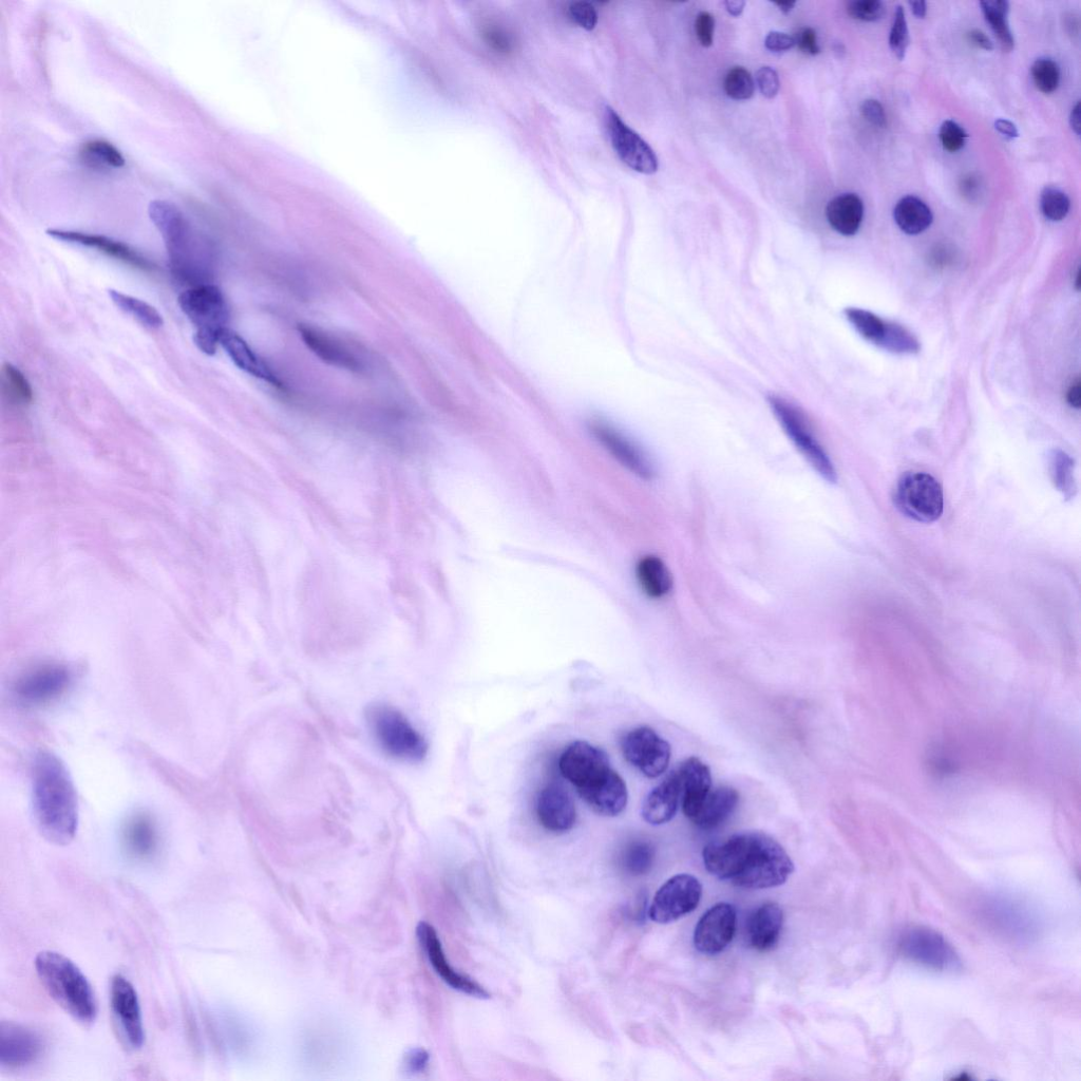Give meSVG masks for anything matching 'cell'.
<instances>
[{"mask_svg": "<svg viewBox=\"0 0 1081 1081\" xmlns=\"http://www.w3.org/2000/svg\"><path fill=\"white\" fill-rule=\"evenodd\" d=\"M703 858L712 876L745 889L781 886L794 871L784 847L761 831L736 833L711 843Z\"/></svg>", "mask_w": 1081, "mask_h": 1081, "instance_id": "obj_1", "label": "cell"}, {"mask_svg": "<svg viewBox=\"0 0 1081 1081\" xmlns=\"http://www.w3.org/2000/svg\"><path fill=\"white\" fill-rule=\"evenodd\" d=\"M32 803L37 827L55 845H67L79 825L77 792L61 758L42 751L32 769Z\"/></svg>", "mask_w": 1081, "mask_h": 1081, "instance_id": "obj_2", "label": "cell"}, {"mask_svg": "<svg viewBox=\"0 0 1081 1081\" xmlns=\"http://www.w3.org/2000/svg\"><path fill=\"white\" fill-rule=\"evenodd\" d=\"M148 213L165 242L175 274L191 282L206 280L210 274V249L179 208L157 200L150 203Z\"/></svg>", "mask_w": 1081, "mask_h": 1081, "instance_id": "obj_3", "label": "cell"}, {"mask_svg": "<svg viewBox=\"0 0 1081 1081\" xmlns=\"http://www.w3.org/2000/svg\"><path fill=\"white\" fill-rule=\"evenodd\" d=\"M35 971L48 995L67 1014L84 1024L98 1016V1001L87 977L63 954L44 951L36 956Z\"/></svg>", "mask_w": 1081, "mask_h": 1081, "instance_id": "obj_4", "label": "cell"}, {"mask_svg": "<svg viewBox=\"0 0 1081 1081\" xmlns=\"http://www.w3.org/2000/svg\"><path fill=\"white\" fill-rule=\"evenodd\" d=\"M367 723L379 749L392 760L420 763L428 753L425 737L404 713L386 704H375L367 711Z\"/></svg>", "mask_w": 1081, "mask_h": 1081, "instance_id": "obj_5", "label": "cell"}, {"mask_svg": "<svg viewBox=\"0 0 1081 1081\" xmlns=\"http://www.w3.org/2000/svg\"><path fill=\"white\" fill-rule=\"evenodd\" d=\"M981 921L997 935L1028 943L1039 936L1040 919L1030 903L1007 894L988 896L980 902Z\"/></svg>", "mask_w": 1081, "mask_h": 1081, "instance_id": "obj_6", "label": "cell"}, {"mask_svg": "<svg viewBox=\"0 0 1081 1081\" xmlns=\"http://www.w3.org/2000/svg\"><path fill=\"white\" fill-rule=\"evenodd\" d=\"M768 402L788 438L810 466L829 484L838 482V473L828 453L820 443L806 413L786 398L770 395Z\"/></svg>", "mask_w": 1081, "mask_h": 1081, "instance_id": "obj_7", "label": "cell"}, {"mask_svg": "<svg viewBox=\"0 0 1081 1081\" xmlns=\"http://www.w3.org/2000/svg\"><path fill=\"white\" fill-rule=\"evenodd\" d=\"M899 953L907 960L937 972L960 970L961 960L953 945L934 929L915 926L900 936Z\"/></svg>", "mask_w": 1081, "mask_h": 1081, "instance_id": "obj_8", "label": "cell"}, {"mask_svg": "<svg viewBox=\"0 0 1081 1081\" xmlns=\"http://www.w3.org/2000/svg\"><path fill=\"white\" fill-rule=\"evenodd\" d=\"M896 504L903 515L922 523H933L943 514V490L938 481L924 472H907L896 489Z\"/></svg>", "mask_w": 1081, "mask_h": 1081, "instance_id": "obj_9", "label": "cell"}, {"mask_svg": "<svg viewBox=\"0 0 1081 1081\" xmlns=\"http://www.w3.org/2000/svg\"><path fill=\"white\" fill-rule=\"evenodd\" d=\"M182 312L196 327L198 333L212 334L220 338L227 329L229 307L221 290L206 283L186 290L178 298Z\"/></svg>", "mask_w": 1081, "mask_h": 1081, "instance_id": "obj_10", "label": "cell"}, {"mask_svg": "<svg viewBox=\"0 0 1081 1081\" xmlns=\"http://www.w3.org/2000/svg\"><path fill=\"white\" fill-rule=\"evenodd\" d=\"M621 750L625 761L650 779H657L669 768L670 744L649 727H639L622 738Z\"/></svg>", "mask_w": 1081, "mask_h": 1081, "instance_id": "obj_11", "label": "cell"}, {"mask_svg": "<svg viewBox=\"0 0 1081 1081\" xmlns=\"http://www.w3.org/2000/svg\"><path fill=\"white\" fill-rule=\"evenodd\" d=\"M701 896L703 885L692 875H677L663 884L657 891L650 907V918L659 924H668L694 912Z\"/></svg>", "mask_w": 1081, "mask_h": 1081, "instance_id": "obj_12", "label": "cell"}, {"mask_svg": "<svg viewBox=\"0 0 1081 1081\" xmlns=\"http://www.w3.org/2000/svg\"><path fill=\"white\" fill-rule=\"evenodd\" d=\"M589 429L596 441L623 467L640 479H655L657 470L650 455L627 434L600 419L591 420Z\"/></svg>", "mask_w": 1081, "mask_h": 1081, "instance_id": "obj_13", "label": "cell"}, {"mask_svg": "<svg viewBox=\"0 0 1081 1081\" xmlns=\"http://www.w3.org/2000/svg\"><path fill=\"white\" fill-rule=\"evenodd\" d=\"M110 1008L126 1045L132 1050L141 1049L145 1030L139 996L135 986L119 974L111 979Z\"/></svg>", "mask_w": 1081, "mask_h": 1081, "instance_id": "obj_14", "label": "cell"}, {"mask_svg": "<svg viewBox=\"0 0 1081 1081\" xmlns=\"http://www.w3.org/2000/svg\"><path fill=\"white\" fill-rule=\"evenodd\" d=\"M605 124L616 154L625 165L643 175L657 173L659 163L654 150L610 107L605 110Z\"/></svg>", "mask_w": 1081, "mask_h": 1081, "instance_id": "obj_15", "label": "cell"}, {"mask_svg": "<svg viewBox=\"0 0 1081 1081\" xmlns=\"http://www.w3.org/2000/svg\"><path fill=\"white\" fill-rule=\"evenodd\" d=\"M559 769L578 791L596 783L613 768L608 754L602 749L584 741H577L562 753Z\"/></svg>", "mask_w": 1081, "mask_h": 1081, "instance_id": "obj_16", "label": "cell"}, {"mask_svg": "<svg viewBox=\"0 0 1081 1081\" xmlns=\"http://www.w3.org/2000/svg\"><path fill=\"white\" fill-rule=\"evenodd\" d=\"M44 1050L42 1037L13 1021L0 1023V1066L15 1070L34 1064Z\"/></svg>", "mask_w": 1081, "mask_h": 1081, "instance_id": "obj_17", "label": "cell"}, {"mask_svg": "<svg viewBox=\"0 0 1081 1081\" xmlns=\"http://www.w3.org/2000/svg\"><path fill=\"white\" fill-rule=\"evenodd\" d=\"M736 919V910L729 903H718L711 907L696 925V950L709 956L724 952L734 938Z\"/></svg>", "mask_w": 1081, "mask_h": 1081, "instance_id": "obj_18", "label": "cell"}, {"mask_svg": "<svg viewBox=\"0 0 1081 1081\" xmlns=\"http://www.w3.org/2000/svg\"><path fill=\"white\" fill-rule=\"evenodd\" d=\"M72 673L63 666L37 669L17 682L15 692L22 703L41 706L62 696L70 687Z\"/></svg>", "mask_w": 1081, "mask_h": 1081, "instance_id": "obj_19", "label": "cell"}, {"mask_svg": "<svg viewBox=\"0 0 1081 1081\" xmlns=\"http://www.w3.org/2000/svg\"><path fill=\"white\" fill-rule=\"evenodd\" d=\"M417 937H419L433 970L443 979V981L451 986L453 990L480 999H488L490 997L483 986L453 969L445 956L438 933L435 932V929L430 924L422 922L419 927H417Z\"/></svg>", "mask_w": 1081, "mask_h": 1081, "instance_id": "obj_20", "label": "cell"}, {"mask_svg": "<svg viewBox=\"0 0 1081 1081\" xmlns=\"http://www.w3.org/2000/svg\"><path fill=\"white\" fill-rule=\"evenodd\" d=\"M536 811L540 824L554 833L572 830L577 821L572 796L558 784H549L540 791Z\"/></svg>", "mask_w": 1081, "mask_h": 1081, "instance_id": "obj_21", "label": "cell"}, {"mask_svg": "<svg viewBox=\"0 0 1081 1081\" xmlns=\"http://www.w3.org/2000/svg\"><path fill=\"white\" fill-rule=\"evenodd\" d=\"M577 792L581 799L602 817H617L627 808L629 802L627 784L614 769L597 783Z\"/></svg>", "mask_w": 1081, "mask_h": 1081, "instance_id": "obj_22", "label": "cell"}, {"mask_svg": "<svg viewBox=\"0 0 1081 1081\" xmlns=\"http://www.w3.org/2000/svg\"><path fill=\"white\" fill-rule=\"evenodd\" d=\"M681 786V808L692 821L713 788L710 768L697 757H690L676 769Z\"/></svg>", "mask_w": 1081, "mask_h": 1081, "instance_id": "obj_23", "label": "cell"}, {"mask_svg": "<svg viewBox=\"0 0 1081 1081\" xmlns=\"http://www.w3.org/2000/svg\"><path fill=\"white\" fill-rule=\"evenodd\" d=\"M47 234L56 240L80 244L87 246V248L96 249L109 257L131 265L132 268L145 272L155 270V265L153 263L134 249H131L130 246L120 241L100 235L62 230H48Z\"/></svg>", "mask_w": 1081, "mask_h": 1081, "instance_id": "obj_24", "label": "cell"}, {"mask_svg": "<svg viewBox=\"0 0 1081 1081\" xmlns=\"http://www.w3.org/2000/svg\"><path fill=\"white\" fill-rule=\"evenodd\" d=\"M680 804L681 786L674 770L648 794L642 804V818L651 825L667 824L674 819Z\"/></svg>", "mask_w": 1081, "mask_h": 1081, "instance_id": "obj_25", "label": "cell"}, {"mask_svg": "<svg viewBox=\"0 0 1081 1081\" xmlns=\"http://www.w3.org/2000/svg\"><path fill=\"white\" fill-rule=\"evenodd\" d=\"M299 333L306 346L325 363L355 372L365 369L352 350L326 333L308 326H300Z\"/></svg>", "mask_w": 1081, "mask_h": 1081, "instance_id": "obj_26", "label": "cell"}, {"mask_svg": "<svg viewBox=\"0 0 1081 1081\" xmlns=\"http://www.w3.org/2000/svg\"><path fill=\"white\" fill-rule=\"evenodd\" d=\"M784 924L782 908L766 903L751 915L747 925L749 945L758 952H768L779 942Z\"/></svg>", "mask_w": 1081, "mask_h": 1081, "instance_id": "obj_27", "label": "cell"}, {"mask_svg": "<svg viewBox=\"0 0 1081 1081\" xmlns=\"http://www.w3.org/2000/svg\"><path fill=\"white\" fill-rule=\"evenodd\" d=\"M220 345L240 370L261 379V381L273 387L282 388L278 376L237 333L229 328L225 329L220 335Z\"/></svg>", "mask_w": 1081, "mask_h": 1081, "instance_id": "obj_28", "label": "cell"}, {"mask_svg": "<svg viewBox=\"0 0 1081 1081\" xmlns=\"http://www.w3.org/2000/svg\"><path fill=\"white\" fill-rule=\"evenodd\" d=\"M738 802L739 793L735 789L728 786L712 788L691 822L701 829H714L731 817Z\"/></svg>", "mask_w": 1081, "mask_h": 1081, "instance_id": "obj_29", "label": "cell"}, {"mask_svg": "<svg viewBox=\"0 0 1081 1081\" xmlns=\"http://www.w3.org/2000/svg\"><path fill=\"white\" fill-rule=\"evenodd\" d=\"M124 844L132 858L141 861L153 858L159 846L158 831L153 819L144 813L134 815L125 826Z\"/></svg>", "mask_w": 1081, "mask_h": 1081, "instance_id": "obj_30", "label": "cell"}, {"mask_svg": "<svg viewBox=\"0 0 1081 1081\" xmlns=\"http://www.w3.org/2000/svg\"><path fill=\"white\" fill-rule=\"evenodd\" d=\"M832 229L843 236H855L864 218V203L856 194H843L831 200L826 208Z\"/></svg>", "mask_w": 1081, "mask_h": 1081, "instance_id": "obj_31", "label": "cell"}, {"mask_svg": "<svg viewBox=\"0 0 1081 1081\" xmlns=\"http://www.w3.org/2000/svg\"><path fill=\"white\" fill-rule=\"evenodd\" d=\"M636 577L643 593L652 599L666 597L673 589V576L666 563L657 556L640 559Z\"/></svg>", "mask_w": 1081, "mask_h": 1081, "instance_id": "obj_32", "label": "cell"}, {"mask_svg": "<svg viewBox=\"0 0 1081 1081\" xmlns=\"http://www.w3.org/2000/svg\"><path fill=\"white\" fill-rule=\"evenodd\" d=\"M894 218L901 231L907 235L925 232L934 220L931 208L914 196L904 197L897 203Z\"/></svg>", "mask_w": 1081, "mask_h": 1081, "instance_id": "obj_33", "label": "cell"}, {"mask_svg": "<svg viewBox=\"0 0 1081 1081\" xmlns=\"http://www.w3.org/2000/svg\"><path fill=\"white\" fill-rule=\"evenodd\" d=\"M980 6L986 22L990 24L997 37L1001 49L1004 52L1012 51L1015 40L1008 22L1009 3L1004 2V0H995V2H981Z\"/></svg>", "mask_w": 1081, "mask_h": 1081, "instance_id": "obj_34", "label": "cell"}, {"mask_svg": "<svg viewBox=\"0 0 1081 1081\" xmlns=\"http://www.w3.org/2000/svg\"><path fill=\"white\" fill-rule=\"evenodd\" d=\"M80 156L87 166L98 169L121 168L126 163L121 151L115 145L100 139L84 143Z\"/></svg>", "mask_w": 1081, "mask_h": 1081, "instance_id": "obj_35", "label": "cell"}, {"mask_svg": "<svg viewBox=\"0 0 1081 1081\" xmlns=\"http://www.w3.org/2000/svg\"><path fill=\"white\" fill-rule=\"evenodd\" d=\"M108 293L112 302L120 310L137 319L144 327L159 329L163 326V317L156 308L148 305L147 302L116 290H109Z\"/></svg>", "mask_w": 1081, "mask_h": 1081, "instance_id": "obj_36", "label": "cell"}, {"mask_svg": "<svg viewBox=\"0 0 1081 1081\" xmlns=\"http://www.w3.org/2000/svg\"><path fill=\"white\" fill-rule=\"evenodd\" d=\"M844 314L849 324L868 343L881 348L887 333L888 321H884L874 313L858 308H848L844 311Z\"/></svg>", "mask_w": 1081, "mask_h": 1081, "instance_id": "obj_37", "label": "cell"}, {"mask_svg": "<svg viewBox=\"0 0 1081 1081\" xmlns=\"http://www.w3.org/2000/svg\"><path fill=\"white\" fill-rule=\"evenodd\" d=\"M1049 464L1051 478L1055 487L1067 501H1071L1077 492L1074 461L1066 452L1054 450L1050 454Z\"/></svg>", "mask_w": 1081, "mask_h": 1081, "instance_id": "obj_38", "label": "cell"}, {"mask_svg": "<svg viewBox=\"0 0 1081 1081\" xmlns=\"http://www.w3.org/2000/svg\"><path fill=\"white\" fill-rule=\"evenodd\" d=\"M655 861L654 847L644 841H635L624 849L621 863L632 876H643L652 869Z\"/></svg>", "mask_w": 1081, "mask_h": 1081, "instance_id": "obj_39", "label": "cell"}, {"mask_svg": "<svg viewBox=\"0 0 1081 1081\" xmlns=\"http://www.w3.org/2000/svg\"><path fill=\"white\" fill-rule=\"evenodd\" d=\"M882 349L895 354H916L920 351L919 340L906 328L888 322Z\"/></svg>", "mask_w": 1081, "mask_h": 1081, "instance_id": "obj_40", "label": "cell"}, {"mask_svg": "<svg viewBox=\"0 0 1081 1081\" xmlns=\"http://www.w3.org/2000/svg\"><path fill=\"white\" fill-rule=\"evenodd\" d=\"M1040 207L1042 214L1047 219L1057 222L1064 220L1068 216L1071 201L1059 188L1049 186L1043 189L1041 193Z\"/></svg>", "mask_w": 1081, "mask_h": 1081, "instance_id": "obj_41", "label": "cell"}, {"mask_svg": "<svg viewBox=\"0 0 1081 1081\" xmlns=\"http://www.w3.org/2000/svg\"><path fill=\"white\" fill-rule=\"evenodd\" d=\"M724 88L727 96L736 101H747L754 96L755 84L751 73L744 67H734L726 75Z\"/></svg>", "mask_w": 1081, "mask_h": 1081, "instance_id": "obj_42", "label": "cell"}, {"mask_svg": "<svg viewBox=\"0 0 1081 1081\" xmlns=\"http://www.w3.org/2000/svg\"><path fill=\"white\" fill-rule=\"evenodd\" d=\"M4 385L12 398L17 403L31 404L33 402V390L26 376L11 364L3 367Z\"/></svg>", "mask_w": 1081, "mask_h": 1081, "instance_id": "obj_43", "label": "cell"}, {"mask_svg": "<svg viewBox=\"0 0 1081 1081\" xmlns=\"http://www.w3.org/2000/svg\"><path fill=\"white\" fill-rule=\"evenodd\" d=\"M482 37L485 43L499 54L509 55L516 49V39L512 33L495 22H486L482 26Z\"/></svg>", "mask_w": 1081, "mask_h": 1081, "instance_id": "obj_44", "label": "cell"}, {"mask_svg": "<svg viewBox=\"0 0 1081 1081\" xmlns=\"http://www.w3.org/2000/svg\"><path fill=\"white\" fill-rule=\"evenodd\" d=\"M1032 78L1038 90L1047 94L1052 93L1059 86V67L1049 59L1037 60L1032 66Z\"/></svg>", "mask_w": 1081, "mask_h": 1081, "instance_id": "obj_45", "label": "cell"}, {"mask_svg": "<svg viewBox=\"0 0 1081 1081\" xmlns=\"http://www.w3.org/2000/svg\"><path fill=\"white\" fill-rule=\"evenodd\" d=\"M909 42V31L905 11L899 6L895 11L894 23L889 35L890 49L896 55L898 60L903 61L905 59Z\"/></svg>", "mask_w": 1081, "mask_h": 1081, "instance_id": "obj_46", "label": "cell"}, {"mask_svg": "<svg viewBox=\"0 0 1081 1081\" xmlns=\"http://www.w3.org/2000/svg\"><path fill=\"white\" fill-rule=\"evenodd\" d=\"M847 12L855 20L877 22L884 15V6L879 0H855L847 5Z\"/></svg>", "mask_w": 1081, "mask_h": 1081, "instance_id": "obj_47", "label": "cell"}, {"mask_svg": "<svg viewBox=\"0 0 1081 1081\" xmlns=\"http://www.w3.org/2000/svg\"><path fill=\"white\" fill-rule=\"evenodd\" d=\"M941 143L950 153H956L965 145L967 134L965 130L954 121H945L939 134Z\"/></svg>", "mask_w": 1081, "mask_h": 1081, "instance_id": "obj_48", "label": "cell"}, {"mask_svg": "<svg viewBox=\"0 0 1081 1081\" xmlns=\"http://www.w3.org/2000/svg\"><path fill=\"white\" fill-rule=\"evenodd\" d=\"M568 15L579 27L592 31L598 23V13L594 6L586 2H575L568 8Z\"/></svg>", "mask_w": 1081, "mask_h": 1081, "instance_id": "obj_49", "label": "cell"}, {"mask_svg": "<svg viewBox=\"0 0 1081 1081\" xmlns=\"http://www.w3.org/2000/svg\"><path fill=\"white\" fill-rule=\"evenodd\" d=\"M756 84L769 100L777 96L781 86L779 74L771 67H762L756 72Z\"/></svg>", "mask_w": 1081, "mask_h": 1081, "instance_id": "obj_50", "label": "cell"}, {"mask_svg": "<svg viewBox=\"0 0 1081 1081\" xmlns=\"http://www.w3.org/2000/svg\"><path fill=\"white\" fill-rule=\"evenodd\" d=\"M715 20L709 12H701L696 18L695 32L701 46L709 48L713 45Z\"/></svg>", "mask_w": 1081, "mask_h": 1081, "instance_id": "obj_51", "label": "cell"}, {"mask_svg": "<svg viewBox=\"0 0 1081 1081\" xmlns=\"http://www.w3.org/2000/svg\"><path fill=\"white\" fill-rule=\"evenodd\" d=\"M862 115L866 121L877 127L886 125V115L883 106L876 100H867L861 107Z\"/></svg>", "mask_w": 1081, "mask_h": 1081, "instance_id": "obj_52", "label": "cell"}, {"mask_svg": "<svg viewBox=\"0 0 1081 1081\" xmlns=\"http://www.w3.org/2000/svg\"><path fill=\"white\" fill-rule=\"evenodd\" d=\"M796 45L795 37L782 32H770L765 41L768 50L776 53L786 52Z\"/></svg>", "mask_w": 1081, "mask_h": 1081, "instance_id": "obj_53", "label": "cell"}, {"mask_svg": "<svg viewBox=\"0 0 1081 1081\" xmlns=\"http://www.w3.org/2000/svg\"><path fill=\"white\" fill-rule=\"evenodd\" d=\"M795 42L799 45L801 51L806 54L818 55L821 52L817 32L812 28L801 30L798 37H796Z\"/></svg>", "mask_w": 1081, "mask_h": 1081, "instance_id": "obj_54", "label": "cell"}, {"mask_svg": "<svg viewBox=\"0 0 1081 1081\" xmlns=\"http://www.w3.org/2000/svg\"><path fill=\"white\" fill-rule=\"evenodd\" d=\"M967 37H969V41L973 45H975L976 47H978L980 49H983V50H986V51H991V50L994 49L993 43L991 42L989 37L986 36L980 30H972V31H970L969 34H967Z\"/></svg>", "mask_w": 1081, "mask_h": 1081, "instance_id": "obj_55", "label": "cell"}, {"mask_svg": "<svg viewBox=\"0 0 1081 1081\" xmlns=\"http://www.w3.org/2000/svg\"><path fill=\"white\" fill-rule=\"evenodd\" d=\"M995 128L1000 132L1001 135L1009 139H1015L1019 136L1016 126L1008 120H997L995 123Z\"/></svg>", "mask_w": 1081, "mask_h": 1081, "instance_id": "obj_56", "label": "cell"}, {"mask_svg": "<svg viewBox=\"0 0 1081 1081\" xmlns=\"http://www.w3.org/2000/svg\"><path fill=\"white\" fill-rule=\"evenodd\" d=\"M1080 392H1081L1080 381H1079V379H1076V382H1074L1071 385V387L1069 388V390L1067 392V401L1073 408H1076V409L1080 408V405H1081Z\"/></svg>", "mask_w": 1081, "mask_h": 1081, "instance_id": "obj_57", "label": "cell"}, {"mask_svg": "<svg viewBox=\"0 0 1081 1081\" xmlns=\"http://www.w3.org/2000/svg\"><path fill=\"white\" fill-rule=\"evenodd\" d=\"M428 1061V1055L424 1051H416L410 1059V1066L415 1070H422Z\"/></svg>", "mask_w": 1081, "mask_h": 1081, "instance_id": "obj_58", "label": "cell"}, {"mask_svg": "<svg viewBox=\"0 0 1081 1081\" xmlns=\"http://www.w3.org/2000/svg\"><path fill=\"white\" fill-rule=\"evenodd\" d=\"M725 6L730 15L738 17L743 14L746 3L743 0H728Z\"/></svg>", "mask_w": 1081, "mask_h": 1081, "instance_id": "obj_59", "label": "cell"}, {"mask_svg": "<svg viewBox=\"0 0 1081 1081\" xmlns=\"http://www.w3.org/2000/svg\"><path fill=\"white\" fill-rule=\"evenodd\" d=\"M1070 123H1071L1072 129L1075 131V134L1077 136H1079L1080 135V128H1081L1080 127V103L1079 102L1072 109L1071 117H1070Z\"/></svg>", "mask_w": 1081, "mask_h": 1081, "instance_id": "obj_60", "label": "cell"}, {"mask_svg": "<svg viewBox=\"0 0 1081 1081\" xmlns=\"http://www.w3.org/2000/svg\"><path fill=\"white\" fill-rule=\"evenodd\" d=\"M909 6H910V8H912V11H913V13H914V15L916 17H918V18H924L925 17L926 11H927V7H926L925 2H910Z\"/></svg>", "mask_w": 1081, "mask_h": 1081, "instance_id": "obj_61", "label": "cell"}, {"mask_svg": "<svg viewBox=\"0 0 1081 1081\" xmlns=\"http://www.w3.org/2000/svg\"><path fill=\"white\" fill-rule=\"evenodd\" d=\"M774 5L779 7V9L783 13L788 14L793 10V8L795 6V3L794 2H785V3H775Z\"/></svg>", "mask_w": 1081, "mask_h": 1081, "instance_id": "obj_62", "label": "cell"}]
</instances>
